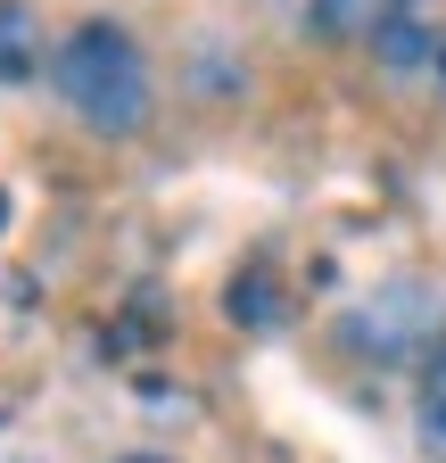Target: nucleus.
<instances>
[{
	"label": "nucleus",
	"instance_id": "423d86ee",
	"mask_svg": "<svg viewBox=\"0 0 446 463\" xmlns=\"http://www.w3.org/2000/svg\"><path fill=\"white\" fill-rule=\"evenodd\" d=\"M372 50H380V67H388V75H422V67H438V33L413 25V17H397L388 33H372Z\"/></svg>",
	"mask_w": 446,
	"mask_h": 463
},
{
	"label": "nucleus",
	"instance_id": "20e7f679",
	"mask_svg": "<svg viewBox=\"0 0 446 463\" xmlns=\"http://www.w3.org/2000/svg\"><path fill=\"white\" fill-rule=\"evenodd\" d=\"M413 430H422V463H446V339L422 356V397H413Z\"/></svg>",
	"mask_w": 446,
	"mask_h": 463
},
{
	"label": "nucleus",
	"instance_id": "7ed1b4c3",
	"mask_svg": "<svg viewBox=\"0 0 446 463\" xmlns=\"http://www.w3.org/2000/svg\"><path fill=\"white\" fill-rule=\"evenodd\" d=\"M397 17H413V0H314V33H330V42L388 33Z\"/></svg>",
	"mask_w": 446,
	"mask_h": 463
},
{
	"label": "nucleus",
	"instance_id": "f03ea898",
	"mask_svg": "<svg viewBox=\"0 0 446 463\" xmlns=\"http://www.w3.org/2000/svg\"><path fill=\"white\" fill-rule=\"evenodd\" d=\"M438 331H446V307H438V289H422V281H388V289H372V298L348 315V347H364L372 364L430 356Z\"/></svg>",
	"mask_w": 446,
	"mask_h": 463
},
{
	"label": "nucleus",
	"instance_id": "1a4fd4ad",
	"mask_svg": "<svg viewBox=\"0 0 446 463\" xmlns=\"http://www.w3.org/2000/svg\"><path fill=\"white\" fill-rule=\"evenodd\" d=\"M438 75H446V42H438Z\"/></svg>",
	"mask_w": 446,
	"mask_h": 463
},
{
	"label": "nucleus",
	"instance_id": "f257e3e1",
	"mask_svg": "<svg viewBox=\"0 0 446 463\" xmlns=\"http://www.w3.org/2000/svg\"><path fill=\"white\" fill-rule=\"evenodd\" d=\"M50 83H59V99L83 116L91 133H133L141 116H149V67H141V50L125 25H75L59 42V58H50Z\"/></svg>",
	"mask_w": 446,
	"mask_h": 463
},
{
	"label": "nucleus",
	"instance_id": "39448f33",
	"mask_svg": "<svg viewBox=\"0 0 446 463\" xmlns=\"http://www.w3.org/2000/svg\"><path fill=\"white\" fill-rule=\"evenodd\" d=\"M33 58H42V25L25 0H0V83H17L33 75Z\"/></svg>",
	"mask_w": 446,
	"mask_h": 463
},
{
	"label": "nucleus",
	"instance_id": "0eeeda50",
	"mask_svg": "<svg viewBox=\"0 0 446 463\" xmlns=\"http://www.w3.org/2000/svg\"><path fill=\"white\" fill-rule=\"evenodd\" d=\"M116 463H174V455H116Z\"/></svg>",
	"mask_w": 446,
	"mask_h": 463
},
{
	"label": "nucleus",
	"instance_id": "6e6552de",
	"mask_svg": "<svg viewBox=\"0 0 446 463\" xmlns=\"http://www.w3.org/2000/svg\"><path fill=\"white\" fill-rule=\"evenodd\" d=\"M0 232H9V191H0Z\"/></svg>",
	"mask_w": 446,
	"mask_h": 463
}]
</instances>
